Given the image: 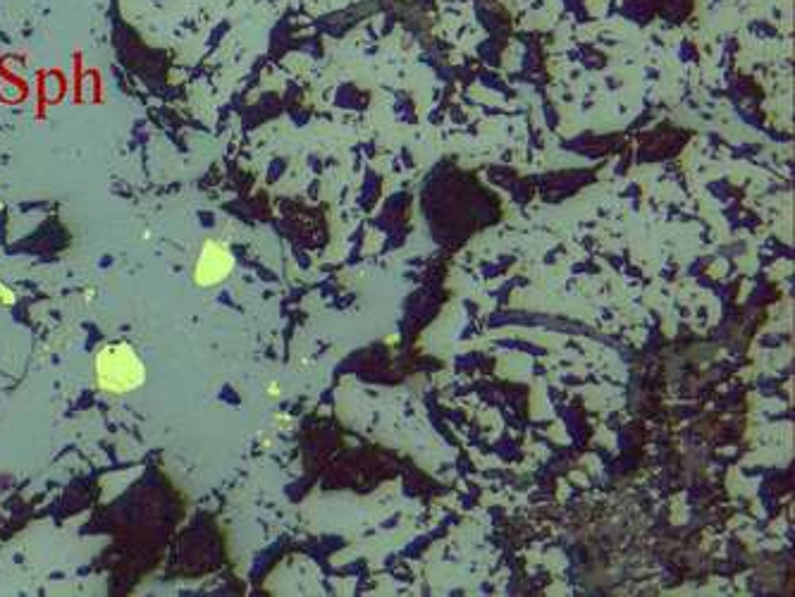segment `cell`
I'll return each mask as SVG.
<instances>
[{"mask_svg": "<svg viewBox=\"0 0 795 597\" xmlns=\"http://www.w3.org/2000/svg\"><path fill=\"white\" fill-rule=\"evenodd\" d=\"M96 380L108 392H130L144 380V366L127 344H111L98 354Z\"/></svg>", "mask_w": 795, "mask_h": 597, "instance_id": "obj_1", "label": "cell"}, {"mask_svg": "<svg viewBox=\"0 0 795 597\" xmlns=\"http://www.w3.org/2000/svg\"><path fill=\"white\" fill-rule=\"evenodd\" d=\"M229 271H232L229 251L220 244H206V249L199 258V265H196V282L199 285H215V282L228 278Z\"/></svg>", "mask_w": 795, "mask_h": 597, "instance_id": "obj_2", "label": "cell"}]
</instances>
